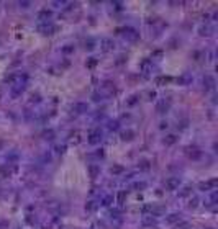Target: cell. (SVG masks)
I'll return each mask as SVG.
<instances>
[{
	"label": "cell",
	"mask_w": 218,
	"mask_h": 229,
	"mask_svg": "<svg viewBox=\"0 0 218 229\" xmlns=\"http://www.w3.org/2000/svg\"><path fill=\"white\" fill-rule=\"evenodd\" d=\"M123 38L126 39V41H130V43H134V41L140 39V33H138L134 28H125L123 30Z\"/></svg>",
	"instance_id": "6da1fadb"
},
{
	"label": "cell",
	"mask_w": 218,
	"mask_h": 229,
	"mask_svg": "<svg viewBox=\"0 0 218 229\" xmlns=\"http://www.w3.org/2000/svg\"><path fill=\"white\" fill-rule=\"evenodd\" d=\"M38 31L41 33V35H53V33L56 31V26H54L53 23H48V21H43L41 25L38 26Z\"/></svg>",
	"instance_id": "7a4b0ae2"
},
{
	"label": "cell",
	"mask_w": 218,
	"mask_h": 229,
	"mask_svg": "<svg viewBox=\"0 0 218 229\" xmlns=\"http://www.w3.org/2000/svg\"><path fill=\"white\" fill-rule=\"evenodd\" d=\"M217 185H218V180L211 178V180H208V182H200V183H198V190L208 191V190H211V188H215Z\"/></svg>",
	"instance_id": "3957f363"
},
{
	"label": "cell",
	"mask_w": 218,
	"mask_h": 229,
	"mask_svg": "<svg viewBox=\"0 0 218 229\" xmlns=\"http://www.w3.org/2000/svg\"><path fill=\"white\" fill-rule=\"evenodd\" d=\"M179 185H180V180H179V177H169L167 180H166V188L167 190H177L179 188Z\"/></svg>",
	"instance_id": "277c9868"
},
{
	"label": "cell",
	"mask_w": 218,
	"mask_h": 229,
	"mask_svg": "<svg viewBox=\"0 0 218 229\" xmlns=\"http://www.w3.org/2000/svg\"><path fill=\"white\" fill-rule=\"evenodd\" d=\"M185 152L190 159H193V160H197V159L202 157V151L198 147H195V146H189V147L185 149Z\"/></svg>",
	"instance_id": "5b68a950"
},
{
	"label": "cell",
	"mask_w": 218,
	"mask_h": 229,
	"mask_svg": "<svg viewBox=\"0 0 218 229\" xmlns=\"http://www.w3.org/2000/svg\"><path fill=\"white\" fill-rule=\"evenodd\" d=\"M100 48H102V51L108 53V51H113L115 43H113V39H110V38H103L102 41H100Z\"/></svg>",
	"instance_id": "8992f818"
},
{
	"label": "cell",
	"mask_w": 218,
	"mask_h": 229,
	"mask_svg": "<svg viewBox=\"0 0 218 229\" xmlns=\"http://www.w3.org/2000/svg\"><path fill=\"white\" fill-rule=\"evenodd\" d=\"M100 141H102V133H100V129H95L89 134V142H90V144H99Z\"/></svg>",
	"instance_id": "52a82bcc"
},
{
	"label": "cell",
	"mask_w": 218,
	"mask_h": 229,
	"mask_svg": "<svg viewBox=\"0 0 218 229\" xmlns=\"http://www.w3.org/2000/svg\"><path fill=\"white\" fill-rule=\"evenodd\" d=\"M203 87L207 88V90L215 88V79L211 77V75H205V77H203Z\"/></svg>",
	"instance_id": "ba28073f"
},
{
	"label": "cell",
	"mask_w": 218,
	"mask_h": 229,
	"mask_svg": "<svg viewBox=\"0 0 218 229\" xmlns=\"http://www.w3.org/2000/svg\"><path fill=\"white\" fill-rule=\"evenodd\" d=\"M169 106H171V103H169V102L161 100V102L158 103V106H156V110H158V113H166L169 110Z\"/></svg>",
	"instance_id": "9c48e42d"
},
{
	"label": "cell",
	"mask_w": 218,
	"mask_h": 229,
	"mask_svg": "<svg viewBox=\"0 0 218 229\" xmlns=\"http://www.w3.org/2000/svg\"><path fill=\"white\" fill-rule=\"evenodd\" d=\"M74 113H77V115H81V113H85L89 110V106H87V103H76L74 105Z\"/></svg>",
	"instance_id": "30bf717a"
},
{
	"label": "cell",
	"mask_w": 218,
	"mask_h": 229,
	"mask_svg": "<svg viewBox=\"0 0 218 229\" xmlns=\"http://www.w3.org/2000/svg\"><path fill=\"white\" fill-rule=\"evenodd\" d=\"M180 221V215L179 213H172V215H169L167 218H166V222H169V224H176V222Z\"/></svg>",
	"instance_id": "8fae6325"
},
{
	"label": "cell",
	"mask_w": 218,
	"mask_h": 229,
	"mask_svg": "<svg viewBox=\"0 0 218 229\" xmlns=\"http://www.w3.org/2000/svg\"><path fill=\"white\" fill-rule=\"evenodd\" d=\"M102 88L107 92V93H108V95H112V93H115V84H112V82H108V80H107L105 84L102 85Z\"/></svg>",
	"instance_id": "7c38bea8"
},
{
	"label": "cell",
	"mask_w": 218,
	"mask_h": 229,
	"mask_svg": "<svg viewBox=\"0 0 218 229\" xmlns=\"http://www.w3.org/2000/svg\"><path fill=\"white\" fill-rule=\"evenodd\" d=\"M133 137H134V131H131V129H126L121 133V139L123 141H131Z\"/></svg>",
	"instance_id": "4fadbf2b"
},
{
	"label": "cell",
	"mask_w": 218,
	"mask_h": 229,
	"mask_svg": "<svg viewBox=\"0 0 218 229\" xmlns=\"http://www.w3.org/2000/svg\"><path fill=\"white\" fill-rule=\"evenodd\" d=\"M176 141H177V136H176V134H169V136L164 137V144H166V146L176 144Z\"/></svg>",
	"instance_id": "5bb4252c"
},
{
	"label": "cell",
	"mask_w": 218,
	"mask_h": 229,
	"mask_svg": "<svg viewBox=\"0 0 218 229\" xmlns=\"http://www.w3.org/2000/svg\"><path fill=\"white\" fill-rule=\"evenodd\" d=\"M49 17H51V10H48V8L41 10V12H39V15H38V18H39V20H43V21H46Z\"/></svg>",
	"instance_id": "9a60e30c"
},
{
	"label": "cell",
	"mask_w": 218,
	"mask_h": 229,
	"mask_svg": "<svg viewBox=\"0 0 218 229\" xmlns=\"http://www.w3.org/2000/svg\"><path fill=\"white\" fill-rule=\"evenodd\" d=\"M143 224H144V226H153V224H156V218H153V215L144 216V218H143Z\"/></svg>",
	"instance_id": "2e32d148"
},
{
	"label": "cell",
	"mask_w": 218,
	"mask_h": 229,
	"mask_svg": "<svg viewBox=\"0 0 218 229\" xmlns=\"http://www.w3.org/2000/svg\"><path fill=\"white\" fill-rule=\"evenodd\" d=\"M125 172V169L121 165H113L112 169H110V173L112 175H120V173H123Z\"/></svg>",
	"instance_id": "e0dca14e"
},
{
	"label": "cell",
	"mask_w": 218,
	"mask_h": 229,
	"mask_svg": "<svg viewBox=\"0 0 218 229\" xmlns=\"http://www.w3.org/2000/svg\"><path fill=\"white\" fill-rule=\"evenodd\" d=\"M211 31H213V30L210 28V26H200V28H198V33H200L202 36H208V35H211Z\"/></svg>",
	"instance_id": "ac0fdd59"
},
{
	"label": "cell",
	"mask_w": 218,
	"mask_h": 229,
	"mask_svg": "<svg viewBox=\"0 0 218 229\" xmlns=\"http://www.w3.org/2000/svg\"><path fill=\"white\" fill-rule=\"evenodd\" d=\"M89 172H90L92 178H95V177L99 175V172H100V167L99 165H90V167H89Z\"/></svg>",
	"instance_id": "d6986e66"
},
{
	"label": "cell",
	"mask_w": 218,
	"mask_h": 229,
	"mask_svg": "<svg viewBox=\"0 0 218 229\" xmlns=\"http://www.w3.org/2000/svg\"><path fill=\"white\" fill-rule=\"evenodd\" d=\"M97 206H99V203H97L95 200H90L87 204H85V209H87V211H94V209H97Z\"/></svg>",
	"instance_id": "ffe728a7"
},
{
	"label": "cell",
	"mask_w": 218,
	"mask_h": 229,
	"mask_svg": "<svg viewBox=\"0 0 218 229\" xmlns=\"http://www.w3.org/2000/svg\"><path fill=\"white\" fill-rule=\"evenodd\" d=\"M138 100H140V97H138V95H131L130 98L126 100V105L128 106H133V105H136V103H138Z\"/></svg>",
	"instance_id": "44dd1931"
},
{
	"label": "cell",
	"mask_w": 218,
	"mask_h": 229,
	"mask_svg": "<svg viewBox=\"0 0 218 229\" xmlns=\"http://www.w3.org/2000/svg\"><path fill=\"white\" fill-rule=\"evenodd\" d=\"M189 228H190V224H189L187 221H179V222L176 224V228H174V229H189Z\"/></svg>",
	"instance_id": "7402d4cb"
},
{
	"label": "cell",
	"mask_w": 218,
	"mask_h": 229,
	"mask_svg": "<svg viewBox=\"0 0 218 229\" xmlns=\"http://www.w3.org/2000/svg\"><path fill=\"white\" fill-rule=\"evenodd\" d=\"M131 188H133V190H143V188H146V183L144 182H136V183L131 185Z\"/></svg>",
	"instance_id": "603a6c76"
},
{
	"label": "cell",
	"mask_w": 218,
	"mask_h": 229,
	"mask_svg": "<svg viewBox=\"0 0 218 229\" xmlns=\"http://www.w3.org/2000/svg\"><path fill=\"white\" fill-rule=\"evenodd\" d=\"M118 128H120V123H118V121H110V123H108V129H110V131H116Z\"/></svg>",
	"instance_id": "cb8c5ba5"
},
{
	"label": "cell",
	"mask_w": 218,
	"mask_h": 229,
	"mask_svg": "<svg viewBox=\"0 0 218 229\" xmlns=\"http://www.w3.org/2000/svg\"><path fill=\"white\" fill-rule=\"evenodd\" d=\"M149 167H151V165H149V160H141V162H140V169L141 170H148Z\"/></svg>",
	"instance_id": "d4e9b609"
},
{
	"label": "cell",
	"mask_w": 218,
	"mask_h": 229,
	"mask_svg": "<svg viewBox=\"0 0 218 229\" xmlns=\"http://www.w3.org/2000/svg\"><path fill=\"white\" fill-rule=\"evenodd\" d=\"M62 53H64V54H70V53H74V46H70V44L64 46V48H62Z\"/></svg>",
	"instance_id": "484cf974"
},
{
	"label": "cell",
	"mask_w": 218,
	"mask_h": 229,
	"mask_svg": "<svg viewBox=\"0 0 218 229\" xmlns=\"http://www.w3.org/2000/svg\"><path fill=\"white\" fill-rule=\"evenodd\" d=\"M10 175V172H8V169H5V167H0V178H5V177Z\"/></svg>",
	"instance_id": "4316f807"
},
{
	"label": "cell",
	"mask_w": 218,
	"mask_h": 229,
	"mask_svg": "<svg viewBox=\"0 0 218 229\" xmlns=\"http://www.w3.org/2000/svg\"><path fill=\"white\" fill-rule=\"evenodd\" d=\"M169 80H171L169 77H158V79H156V84H158V85H162V84H167Z\"/></svg>",
	"instance_id": "83f0119b"
},
{
	"label": "cell",
	"mask_w": 218,
	"mask_h": 229,
	"mask_svg": "<svg viewBox=\"0 0 218 229\" xmlns=\"http://www.w3.org/2000/svg\"><path fill=\"white\" fill-rule=\"evenodd\" d=\"M217 200H218V193H217V191H211V195H210V203L215 204V203H217Z\"/></svg>",
	"instance_id": "f1b7e54d"
},
{
	"label": "cell",
	"mask_w": 218,
	"mask_h": 229,
	"mask_svg": "<svg viewBox=\"0 0 218 229\" xmlns=\"http://www.w3.org/2000/svg\"><path fill=\"white\" fill-rule=\"evenodd\" d=\"M94 48H95V43H94V41H85V49L92 51Z\"/></svg>",
	"instance_id": "f546056e"
},
{
	"label": "cell",
	"mask_w": 218,
	"mask_h": 229,
	"mask_svg": "<svg viewBox=\"0 0 218 229\" xmlns=\"http://www.w3.org/2000/svg\"><path fill=\"white\" fill-rule=\"evenodd\" d=\"M113 7H115V10H121V8H123V4H121V2H113Z\"/></svg>",
	"instance_id": "4dcf8cb0"
},
{
	"label": "cell",
	"mask_w": 218,
	"mask_h": 229,
	"mask_svg": "<svg viewBox=\"0 0 218 229\" xmlns=\"http://www.w3.org/2000/svg\"><path fill=\"white\" fill-rule=\"evenodd\" d=\"M64 149H66L64 146H56V147H54V151H56L57 154H62V152H64Z\"/></svg>",
	"instance_id": "1f68e13d"
},
{
	"label": "cell",
	"mask_w": 218,
	"mask_h": 229,
	"mask_svg": "<svg viewBox=\"0 0 218 229\" xmlns=\"http://www.w3.org/2000/svg\"><path fill=\"white\" fill-rule=\"evenodd\" d=\"M112 201H113V198H112V196H105V198H103V204H107V206H108V204L112 203Z\"/></svg>",
	"instance_id": "d6a6232c"
},
{
	"label": "cell",
	"mask_w": 218,
	"mask_h": 229,
	"mask_svg": "<svg viewBox=\"0 0 218 229\" xmlns=\"http://www.w3.org/2000/svg\"><path fill=\"white\" fill-rule=\"evenodd\" d=\"M125 196H126V193H125V191H121V193H120V195H118V203H123Z\"/></svg>",
	"instance_id": "836d02e7"
},
{
	"label": "cell",
	"mask_w": 218,
	"mask_h": 229,
	"mask_svg": "<svg viewBox=\"0 0 218 229\" xmlns=\"http://www.w3.org/2000/svg\"><path fill=\"white\" fill-rule=\"evenodd\" d=\"M118 215H120L118 209H112V211H110V216H112V218H118Z\"/></svg>",
	"instance_id": "e575fe53"
},
{
	"label": "cell",
	"mask_w": 218,
	"mask_h": 229,
	"mask_svg": "<svg viewBox=\"0 0 218 229\" xmlns=\"http://www.w3.org/2000/svg\"><path fill=\"white\" fill-rule=\"evenodd\" d=\"M190 193V188H184L182 191H180V196H185V195H189Z\"/></svg>",
	"instance_id": "d590c367"
},
{
	"label": "cell",
	"mask_w": 218,
	"mask_h": 229,
	"mask_svg": "<svg viewBox=\"0 0 218 229\" xmlns=\"http://www.w3.org/2000/svg\"><path fill=\"white\" fill-rule=\"evenodd\" d=\"M30 5H31L30 2H20V7H21V8H28Z\"/></svg>",
	"instance_id": "8d00e7d4"
},
{
	"label": "cell",
	"mask_w": 218,
	"mask_h": 229,
	"mask_svg": "<svg viewBox=\"0 0 218 229\" xmlns=\"http://www.w3.org/2000/svg\"><path fill=\"white\" fill-rule=\"evenodd\" d=\"M195 206H197V198L190 200V208H195Z\"/></svg>",
	"instance_id": "74e56055"
},
{
	"label": "cell",
	"mask_w": 218,
	"mask_h": 229,
	"mask_svg": "<svg viewBox=\"0 0 218 229\" xmlns=\"http://www.w3.org/2000/svg\"><path fill=\"white\" fill-rule=\"evenodd\" d=\"M44 136H46V139H53L54 133H53V131H49V133H46V134H44Z\"/></svg>",
	"instance_id": "f35d334b"
},
{
	"label": "cell",
	"mask_w": 218,
	"mask_h": 229,
	"mask_svg": "<svg viewBox=\"0 0 218 229\" xmlns=\"http://www.w3.org/2000/svg\"><path fill=\"white\" fill-rule=\"evenodd\" d=\"M94 100H95V102H99V100H102V95H99V93H95V95H94Z\"/></svg>",
	"instance_id": "ab89813d"
},
{
	"label": "cell",
	"mask_w": 218,
	"mask_h": 229,
	"mask_svg": "<svg viewBox=\"0 0 218 229\" xmlns=\"http://www.w3.org/2000/svg\"><path fill=\"white\" fill-rule=\"evenodd\" d=\"M31 102H39V95H33L31 97Z\"/></svg>",
	"instance_id": "60d3db41"
},
{
	"label": "cell",
	"mask_w": 218,
	"mask_h": 229,
	"mask_svg": "<svg viewBox=\"0 0 218 229\" xmlns=\"http://www.w3.org/2000/svg\"><path fill=\"white\" fill-rule=\"evenodd\" d=\"M159 128H161V129H164V128H167V123H166V121H162V123H161V126H159Z\"/></svg>",
	"instance_id": "b9f144b4"
},
{
	"label": "cell",
	"mask_w": 218,
	"mask_h": 229,
	"mask_svg": "<svg viewBox=\"0 0 218 229\" xmlns=\"http://www.w3.org/2000/svg\"><path fill=\"white\" fill-rule=\"evenodd\" d=\"M207 229H213V228H207Z\"/></svg>",
	"instance_id": "7bdbcfd3"
}]
</instances>
